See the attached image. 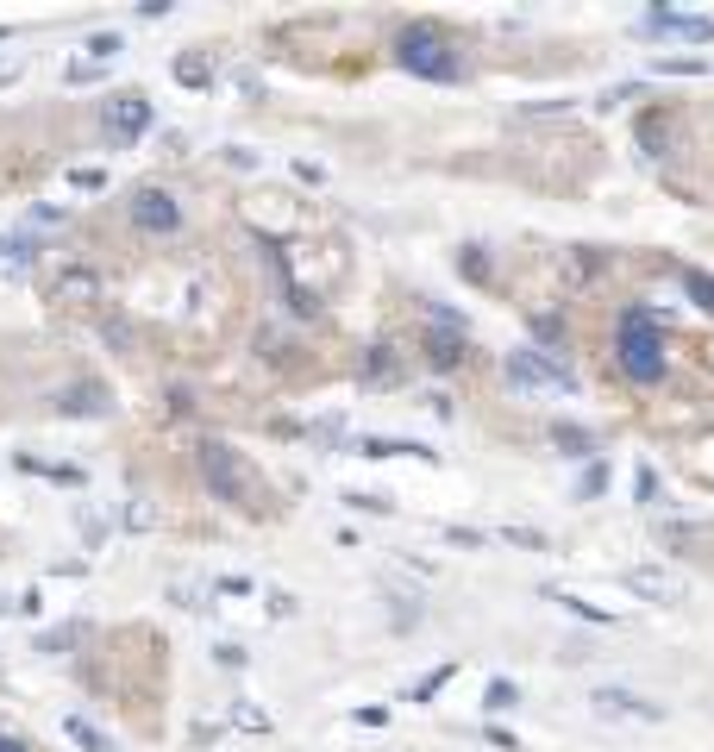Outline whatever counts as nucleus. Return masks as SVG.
<instances>
[{
    "instance_id": "1",
    "label": "nucleus",
    "mask_w": 714,
    "mask_h": 752,
    "mask_svg": "<svg viewBox=\"0 0 714 752\" xmlns=\"http://www.w3.org/2000/svg\"><path fill=\"white\" fill-rule=\"evenodd\" d=\"M201 483L213 489V502H226L238 514H264L270 508L264 470L238 452V445H226V439H201Z\"/></svg>"
},
{
    "instance_id": "2",
    "label": "nucleus",
    "mask_w": 714,
    "mask_h": 752,
    "mask_svg": "<svg viewBox=\"0 0 714 752\" xmlns=\"http://www.w3.org/2000/svg\"><path fill=\"white\" fill-rule=\"evenodd\" d=\"M614 358H621V370L633 376V383H658L664 376V333L652 308H627L621 314V345H614Z\"/></svg>"
},
{
    "instance_id": "3",
    "label": "nucleus",
    "mask_w": 714,
    "mask_h": 752,
    "mask_svg": "<svg viewBox=\"0 0 714 752\" xmlns=\"http://www.w3.org/2000/svg\"><path fill=\"white\" fill-rule=\"evenodd\" d=\"M395 57H401V69H414L420 82H458L464 76V57L451 51L433 26H408L395 38Z\"/></svg>"
},
{
    "instance_id": "4",
    "label": "nucleus",
    "mask_w": 714,
    "mask_h": 752,
    "mask_svg": "<svg viewBox=\"0 0 714 752\" xmlns=\"http://www.w3.org/2000/svg\"><path fill=\"white\" fill-rule=\"evenodd\" d=\"M508 383H514V389H570L577 376H570L558 358L533 351V345H514V351H508Z\"/></svg>"
},
{
    "instance_id": "5",
    "label": "nucleus",
    "mask_w": 714,
    "mask_h": 752,
    "mask_svg": "<svg viewBox=\"0 0 714 752\" xmlns=\"http://www.w3.org/2000/svg\"><path fill=\"white\" fill-rule=\"evenodd\" d=\"M101 120H107V138L113 145H132V138H145L151 132V101L145 94H107V107H101Z\"/></svg>"
},
{
    "instance_id": "6",
    "label": "nucleus",
    "mask_w": 714,
    "mask_h": 752,
    "mask_svg": "<svg viewBox=\"0 0 714 752\" xmlns=\"http://www.w3.org/2000/svg\"><path fill=\"white\" fill-rule=\"evenodd\" d=\"M126 214H132L138 232H151V239H163V232H176V226H182V207H176L170 188H138V195L126 201Z\"/></svg>"
},
{
    "instance_id": "7",
    "label": "nucleus",
    "mask_w": 714,
    "mask_h": 752,
    "mask_svg": "<svg viewBox=\"0 0 714 752\" xmlns=\"http://www.w3.org/2000/svg\"><path fill=\"white\" fill-rule=\"evenodd\" d=\"M589 702H595V715H627V721H664V709H658V702L633 696V690H595Z\"/></svg>"
},
{
    "instance_id": "8",
    "label": "nucleus",
    "mask_w": 714,
    "mask_h": 752,
    "mask_svg": "<svg viewBox=\"0 0 714 752\" xmlns=\"http://www.w3.org/2000/svg\"><path fill=\"white\" fill-rule=\"evenodd\" d=\"M57 414H69V420H94V414H107V389H101V383H69V389L57 395Z\"/></svg>"
},
{
    "instance_id": "9",
    "label": "nucleus",
    "mask_w": 714,
    "mask_h": 752,
    "mask_svg": "<svg viewBox=\"0 0 714 752\" xmlns=\"http://www.w3.org/2000/svg\"><path fill=\"white\" fill-rule=\"evenodd\" d=\"M426 364H433V370H458L464 364V333L433 326V333H426Z\"/></svg>"
},
{
    "instance_id": "10",
    "label": "nucleus",
    "mask_w": 714,
    "mask_h": 752,
    "mask_svg": "<svg viewBox=\"0 0 714 752\" xmlns=\"http://www.w3.org/2000/svg\"><path fill=\"white\" fill-rule=\"evenodd\" d=\"M646 26H652V32H677V38H696V44H708V38H714V19H689V13H652Z\"/></svg>"
},
{
    "instance_id": "11",
    "label": "nucleus",
    "mask_w": 714,
    "mask_h": 752,
    "mask_svg": "<svg viewBox=\"0 0 714 752\" xmlns=\"http://www.w3.org/2000/svg\"><path fill=\"white\" fill-rule=\"evenodd\" d=\"M94 295H101V276L94 270H82V264L57 270V301H94Z\"/></svg>"
},
{
    "instance_id": "12",
    "label": "nucleus",
    "mask_w": 714,
    "mask_h": 752,
    "mask_svg": "<svg viewBox=\"0 0 714 752\" xmlns=\"http://www.w3.org/2000/svg\"><path fill=\"white\" fill-rule=\"evenodd\" d=\"M627 583L639 596H652V602H677L683 590H677V577H664V571H627Z\"/></svg>"
},
{
    "instance_id": "13",
    "label": "nucleus",
    "mask_w": 714,
    "mask_h": 752,
    "mask_svg": "<svg viewBox=\"0 0 714 752\" xmlns=\"http://www.w3.org/2000/svg\"><path fill=\"white\" fill-rule=\"evenodd\" d=\"M357 452H364V458H433V452H426V445H414V439H357Z\"/></svg>"
},
{
    "instance_id": "14",
    "label": "nucleus",
    "mask_w": 714,
    "mask_h": 752,
    "mask_svg": "<svg viewBox=\"0 0 714 752\" xmlns=\"http://www.w3.org/2000/svg\"><path fill=\"white\" fill-rule=\"evenodd\" d=\"M63 734L76 740V746H88V752H113V740L101 734V727H88L82 715H63Z\"/></svg>"
},
{
    "instance_id": "15",
    "label": "nucleus",
    "mask_w": 714,
    "mask_h": 752,
    "mask_svg": "<svg viewBox=\"0 0 714 752\" xmlns=\"http://www.w3.org/2000/svg\"><path fill=\"white\" fill-rule=\"evenodd\" d=\"M38 257V245L26 239V232H13V239H0V264H13V270H26Z\"/></svg>"
},
{
    "instance_id": "16",
    "label": "nucleus",
    "mask_w": 714,
    "mask_h": 752,
    "mask_svg": "<svg viewBox=\"0 0 714 752\" xmlns=\"http://www.w3.org/2000/svg\"><path fill=\"white\" fill-rule=\"evenodd\" d=\"M389 376H395V345H376L364 358V383H389Z\"/></svg>"
},
{
    "instance_id": "17",
    "label": "nucleus",
    "mask_w": 714,
    "mask_h": 752,
    "mask_svg": "<svg viewBox=\"0 0 714 752\" xmlns=\"http://www.w3.org/2000/svg\"><path fill=\"white\" fill-rule=\"evenodd\" d=\"M552 439H558V452H564V458H589V452H595V439H589L583 427H558Z\"/></svg>"
},
{
    "instance_id": "18",
    "label": "nucleus",
    "mask_w": 714,
    "mask_h": 752,
    "mask_svg": "<svg viewBox=\"0 0 714 752\" xmlns=\"http://www.w3.org/2000/svg\"><path fill=\"white\" fill-rule=\"evenodd\" d=\"M176 82L207 88V82H213V63H207V57H182V63H176Z\"/></svg>"
},
{
    "instance_id": "19",
    "label": "nucleus",
    "mask_w": 714,
    "mask_h": 752,
    "mask_svg": "<svg viewBox=\"0 0 714 752\" xmlns=\"http://www.w3.org/2000/svg\"><path fill=\"white\" fill-rule=\"evenodd\" d=\"M683 289L696 295V308H708V314H714V276H702V270H689V276H683Z\"/></svg>"
},
{
    "instance_id": "20",
    "label": "nucleus",
    "mask_w": 714,
    "mask_h": 752,
    "mask_svg": "<svg viewBox=\"0 0 714 752\" xmlns=\"http://www.w3.org/2000/svg\"><path fill=\"white\" fill-rule=\"evenodd\" d=\"M502 539H508V546H527V552H545V546H552L539 527H502Z\"/></svg>"
},
{
    "instance_id": "21",
    "label": "nucleus",
    "mask_w": 714,
    "mask_h": 752,
    "mask_svg": "<svg viewBox=\"0 0 714 752\" xmlns=\"http://www.w3.org/2000/svg\"><path fill=\"white\" fill-rule=\"evenodd\" d=\"M702 57H658V76H702Z\"/></svg>"
},
{
    "instance_id": "22",
    "label": "nucleus",
    "mask_w": 714,
    "mask_h": 752,
    "mask_svg": "<svg viewBox=\"0 0 714 752\" xmlns=\"http://www.w3.org/2000/svg\"><path fill=\"white\" fill-rule=\"evenodd\" d=\"M483 702H489V709H514V702H520V690L508 684V677H495V684H489V696H483Z\"/></svg>"
},
{
    "instance_id": "23",
    "label": "nucleus",
    "mask_w": 714,
    "mask_h": 752,
    "mask_svg": "<svg viewBox=\"0 0 714 752\" xmlns=\"http://www.w3.org/2000/svg\"><path fill=\"white\" fill-rule=\"evenodd\" d=\"M126 527H132V533H151V527H157V508H151V502H132V508H126Z\"/></svg>"
},
{
    "instance_id": "24",
    "label": "nucleus",
    "mask_w": 714,
    "mask_h": 752,
    "mask_svg": "<svg viewBox=\"0 0 714 752\" xmlns=\"http://www.w3.org/2000/svg\"><path fill=\"white\" fill-rule=\"evenodd\" d=\"M232 721H238V727H251V734H264V727H270V715H257L251 702H238V709H232Z\"/></svg>"
},
{
    "instance_id": "25",
    "label": "nucleus",
    "mask_w": 714,
    "mask_h": 752,
    "mask_svg": "<svg viewBox=\"0 0 714 752\" xmlns=\"http://www.w3.org/2000/svg\"><path fill=\"white\" fill-rule=\"evenodd\" d=\"M445 539H451V546H464V552L483 546V533H476V527H445Z\"/></svg>"
},
{
    "instance_id": "26",
    "label": "nucleus",
    "mask_w": 714,
    "mask_h": 752,
    "mask_svg": "<svg viewBox=\"0 0 714 752\" xmlns=\"http://www.w3.org/2000/svg\"><path fill=\"white\" fill-rule=\"evenodd\" d=\"M458 270H464V276H476V282L489 276V264H483V251H464V257H458Z\"/></svg>"
},
{
    "instance_id": "27",
    "label": "nucleus",
    "mask_w": 714,
    "mask_h": 752,
    "mask_svg": "<svg viewBox=\"0 0 714 752\" xmlns=\"http://www.w3.org/2000/svg\"><path fill=\"white\" fill-rule=\"evenodd\" d=\"M88 51H94V57H101V63H107V57H119V38H113V32H101V38H94V44H88Z\"/></svg>"
},
{
    "instance_id": "28",
    "label": "nucleus",
    "mask_w": 714,
    "mask_h": 752,
    "mask_svg": "<svg viewBox=\"0 0 714 752\" xmlns=\"http://www.w3.org/2000/svg\"><path fill=\"white\" fill-rule=\"evenodd\" d=\"M69 182H76V188H107V176H101V170H69Z\"/></svg>"
},
{
    "instance_id": "29",
    "label": "nucleus",
    "mask_w": 714,
    "mask_h": 752,
    "mask_svg": "<svg viewBox=\"0 0 714 752\" xmlns=\"http://www.w3.org/2000/svg\"><path fill=\"white\" fill-rule=\"evenodd\" d=\"M19 69H26V63H19V57H0V88H7V82L19 76Z\"/></svg>"
},
{
    "instance_id": "30",
    "label": "nucleus",
    "mask_w": 714,
    "mask_h": 752,
    "mask_svg": "<svg viewBox=\"0 0 714 752\" xmlns=\"http://www.w3.org/2000/svg\"><path fill=\"white\" fill-rule=\"evenodd\" d=\"M0 752H32V746L19 740V734H7V727H0Z\"/></svg>"
}]
</instances>
